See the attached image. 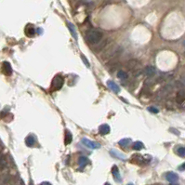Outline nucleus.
Instances as JSON below:
<instances>
[{
  "label": "nucleus",
  "mask_w": 185,
  "mask_h": 185,
  "mask_svg": "<svg viewBox=\"0 0 185 185\" xmlns=\"http://www.w3.org/2000/svg\"><path fill=\"white\" fill-rule=\"evenodd\" d=\"M25 143H26V145H27V146L32 147V146H34V144H36V139H34V136L30 135V136H28V137L25 139Z\"/></svg>",
  "instance_id": "ddd939ff"
},
{
  "label": "nucleus",
  "mask_w": 185,
  "mask_h": 185,
  "mask_svg": "<svg viewBox=\"0 0 185 185\" xmlns=\"http://www.w3.org/2000/svg\"><path fill=\"white\" fill-rule=\"evenodd\" d=\"M142 73L148 77H153L155 74V67H153V66L148 65L142 70Z\"/></svg>",
  "instance_id": "423d86ee"
},
{
  "label": "nucleus",
  "mask_w": 185,
  "mask_h": 185,
  "mask_svg": "<svg viewBox=\"0 0 185 185\" xmlns=\"http://www.w3.org/2000/svg\"><path fill=\"white\" fill-rule=\"evenodd\" d=\"M72 140H73V136L71 134V132L70 131H66L65 132V139H64V142L66 145H68L72 142Z\"/></svg>",
  "instance_id": "2eb2a0df"
},
{
  "label": "nucleus",
  "mask_w": 185,
  "mask_h": 185,
  "mask_svg": "<svg viewBox=\"0 0 185 185\" xmlns=\"http://www.w3.org/2000/svg\"><path fill=\"white\" fill-rule=\"evenodd\" d=\"M111 153H113V155H116V156H117L118 158H122V159H125V155H121V153H118L117 152H116V151H113V152H111Z\"/></svg>",
  "instance_id": "5701e85b"
},
{
  "label": "nucleus",
  "mask_w": 185,
  "mask_h": 185,
  "mask_svg": "<svg viewBox=\"0 0 185 185\" xmlns=\"http://www.w3.org/2000/svg\"><path fill=\"white\" fill-rule=\"evenodd\" d=\"M142 148H143V144L140 142H136L133 144V149L136 150V151H140V150H142Z\"/></svg>",
  "instance_id": "aec40b11"
},
{
  "label": "nucleus",
  "mask_w": 185,
  "mask_h": 185,
  "mask_svg": "<svg viewBox=\"0 0 185 185\" xmlns=\"http://www.w3.org/2000/svg\"><path fill=\"white\" fill-rule=\"evenodd\" d=\"M8 166L7 162V157L5 155H3L2 153H0V170H4Z\"/></svg>",
  "instance_id": "9d476101"
},
{
  "label": "nucleus",
  "mask_w": 185,
  "mask_h": 185,
  "mask_svg": "<svg viewBox=\"0 0 185 185\" xmlns=\"http://www.w3.org/2000/svg\"><path fill=\"white\" fill-rule=\"evenodd\" d=\"M64 79L61 76H56L53 79H52L51 83V89L52 90H59L61 89L63 86Z\"/></svg>",
  "instance_id": "20e7f679"
},
{
  "label": "nucleus",
  "mask_w": 185,
  "mask_h": 185,
  "mask_svg": "<svg viewBox=\"0 0 185 185\" xmlns=\"http://www.w3.org/2000/svg\"><path fill=\"white\" fill-rule=\"evenodd\" d=\"M68 28L70 30V32H71V34H73V36L74 37V39H76L77 38V34L76 33V28H74V26L71 23H68Z\"/></svg>",
  "instance_id": "6ab92c4d"
},
{
  "label": "nucleus",
  "mask_w": 185,
  "mask_h": 185,
  "mask_svg": "<svg viewBox=\"0 0 185 185\" xmlns=\"http://www.w3.org/2000/svg\"><path fill=\"white\" fill-rule=\"evenodd\" d=\"M166 178L170 183H176L179 179V176L174 172H168V173H166Z\"/></svg>",
  "instance_id": "1a4fd4ad"
},
{
  "label": "nucleus",
  "mask_w": 185,
  "mask_h": 185,
  "mask_svg": "<svg viewBox=\"0 0 185 185\" xmlns=\"http://www.w3.org/2000/svg\"><path fill=\"white\" fill-rule=\"evenodd\" d=\"M82 59H83V61H85V63H86L87 66H89V63H87V59L85 58V57H84V56H82Z\"/></svg>",
  "instance_id": "a878e982"
},
{
  "label": "nucleus",
  "mask_w": 185,
  "mask_h": 185,
  "mask_svg": "<svg viewBox=\"0 0 185 185\" xmlns=\"http://www.w3.org/2000/svg\"><path fill=\"white\" fill-rule=\"evenodd\" d=\"M25 34L27 36H33L34 34H36V30H34V26L32 25H28L25 29Z\"/></svg>",
  "instance_id": "4468645a"
},
{
  "label": "nucleus",
  "mask_w": 185,
  "mask_h": 185,
  "mask_svg": "<svg viewBox=\"0 0 185 185\" xmlns=\"http://www.w3.org/2000/svg\"><path fill=\"white\" fill-rule=\"evenodd\" d=\"M176 102L179 104H182L185 102V90L184 89H179L177 92L176 95Z\"/></svg>",
  "instance_id": "0eeeda50"
},
{
  "label": "nucleus",
  "mask_w": 185,
  "mask_h": 185,
  "mask_svg": "<svg viewBox=\"0 0 185 185\" xmlns=\"http://www.w3.org/2000/svg\"><path fill=\"white\" fill-rule=\"evenodd\" d=\"M117 77L121 79V80H125V79H127V77H129V74H127V73H126L125 71H118L117 73Z\"/></svg>",
  "instance_id": "a211bd4d"
},
{
  "label": "nucleus",
  "mask_w": 185,
  "mask_h": 185,
  "mask_svg": "<svg viewBox=\"0 0 185 185\" xmlns=\"http://www.w3.org/2000/svg\"><path fill=\"white\" fill-rule=\"evenodd\" d=\"M129 143H130V140L129 139H123L119 142V145H121V146H123V147L127 146Z\"/></svg>",
  "instance_id": "412c9836"
},
{
  "label": "nucleus",
  "mask_w": 185,
  "mask_h": 185,
  "mask_svg": "<svg viewBox=\"0 0 185 185\" xmlns=\"http://www.w3.org/2000/svg\"><path fill=\"white\" fill-rule=\"evenodd\" d=\"M110 132V127L106 124H103L99 127V133L100 135H106Z\"/></svg>",
  "instance_id": "9b49d317"
},
{
  "label": "nucleus",
  "mask_w": 185,
  "mask_h": 185,
  "mask_svg": "<svg viewBox=\"0 0 185 185\" xmlns=\"http://www.w3.org/2000/svg\"><path fill=\"white\" fill-rule=\"evenodd\" d=\"M112 171H113V177L116 179V180H120V174H119V170H118V168H117V166H113Z\"/></svg>",
  "instance_id": "f3484780"
},
{
  "label": "nucleus",
  "mask_w": 185,
  "mask_h": 185,
  "mask_svg": "<svg viewBox=\"0 0 185 185\" xmlns=\"http://www.w3.org/2000/svg\"><path fill=\"white\" fill-rule=\"evenodd\" d=\"M102 32L99 29H89L86 33V40L90 45H96L102 39Z\"/></svg>",
  "instance_id": "f257e3e1"
},
{
  "label": "nucleus",
  "mask_w": 185,
  "mask_h": 185,
  "mask_svg": "<svg viewBox=\"0 0 185 185\" xmlns=\"http://www.w3.org/2000/svg\"><path fill=\"white\" fill-rule=\"evenodd\" d=\"M127 68L132 72L136 76H138L139 74L142 72V65L140 63V61L138 60H130L126 64Z\"/></svg>",
  "instance_id": "7ed1b4c3"
},
{
  "label": "nucleus",
  "mask_w": 185,
  "mask_h": 185,
  "mask_svg": "<svg viewBox=\"0 0 185 185\" xmlns=\"http://www.w3.org/2000/svg\"><path fill=\"white\" fill-rule=\"evenodd\" d=\"M177 153L182 157H185V147H179L177 150Z\"/></svg>",
  "instance_id": "4be33fe9"
},
{
  "label": "nucleus",
  "mask_w": 185,
  "mask_h": 185,
  "mask_svg": "<svg viewBox=\"0 0 185 185\" xmlns=\"http://www.w3.org/2000/svg\"><path fill=\"white\" fill-rule=\"evenodd\" d=\"M2 70H3V73L5 74L6 76H10V74H12L11 65L10 64V63H8V61H4V63H3Z\"/></svg>",
  "instance_id": "6e6552de"
},
{
  "label": "nucleus",
  "mask_w": 185,
  "mask_h": 185,
  "mask_svg": "<svg viewBox=\"0 0 185 185\" xmlns=\"http://www.w3.org/2000/svg\"><path fill=\"white\" fill-rule=\"evenodd\" d=\"M179 169H180V170H185V163H184V164H182V166H180L179 167Z\"/></svg>",
  "instance_id": "393cba45"
},
{
  "label": "nucleus",
  "mask_w": 185,
  "mask_h": 185,
  "mask_svg": "<svg viewBox=\"0 0 185 185\" xmlns=\"http://www.w3.org/2000/svg\"><path fill=\"white\" fill-rule=\"evenodd\" d=\"M107 85H108V87H110V89L113 90V92H116V93H118V92H119L120 87H118L114 82H113V81H108Z\"/></svg>",
  "instance_id": "f8f14e48"
},
{
  "label": "nucleus",
  "mask_w": 185,
  "mask_h": 185,
  "mask_svg": "<svg viewBox=\"0 0 185 185\" xmlns=\"http://www.w3.org/2000/svg\"><path fill=\"white\" fill-rule=\"evenodd\" d=\"M42 184H50V182H43Z\"/></svg>",
  "instance_id": "bb28decb"
},
{
  "label": "nucleus",
  "mask_w": 185,
  "mask_h": 185,
  "mask_svg": "<svg viewBox=\"0 0 185 185\" xmlns=\"http://www.w3.org/2000/svg\"><path fill=\"white\" fill-rule=\"evenodd\" d=\"M122 53V48L117 45H113L105 50L103 58L107 60H113Z\"/></svg>",
  "instance_id": "f03ea898"
},
{
  "label": "nucleus",
  "mask_w": 185,
  "mask_h": 185,
  "mask_svg": "<svg viewBox=\"0 0 185 185\" xmlns=\"http://www.w3.org/2000/svg\"><path fill=\"white\" fill-rule=\"evenodd\" d=\"M148 111L152 112V113H158V109H156V108H155V107H149V108H148Z\"/></svg>",
  "instance_id": "b1692460"
},
{
  "label": "nucleus",
  "mask_w": 185,
  "mask_h": 185,
  "mask_svg": "<svg viewBox=\"0 0 185 185\" xmlns=\"http://www.w3.org/2000/svg\"><path fill=\"white\" fill-rule=\"evenodd\" d=\"M82 143L84 145H86L87 147H89L90 149H98L100 147V145L98 142H92V140H89V139H83L82 140Z\"/></svg>",
  "instance_id": "39448f33"
},
{
  "label": "nucleus",
  "mask_w": 185,
  "mask_h": 185,
  "mask_svg": "<svg viewBox=\"0 0 185 185\" xmlns=\"http://www.w3.org/2000/svg\"><path fill=\"white\" fill-rule=\"evenodd\" d=\"M78 164L79 166H80L81 167L82 166H85L86 165L89 164V159L86 157V156H81V157H79V159H78Z\"/></svg>",
  "instance_id": "dca6fc26"
}]
</instances>
